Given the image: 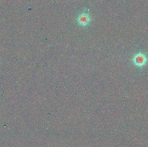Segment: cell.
<instances>
[{"label":"cell","instance_id":"2","mask_svg":"<svg viewBox=\"0 0 148 147\" xmlns=\"http://www.w3.org/2000/svg\"><path fill=\"white\" fill-rule=\"evenodd\" d=\"M91 16L88 10H85L82 12L78 15L77 18V21L79 25L82 26V27H86L88 24L90 23L91 22Z\"/></svg>","mask_w":148,"mask_h":147},{"label":"cell","instance_id":"1","mask_svg":"<svg viewBox=\"0 0 148 147\" xmlns=\"http://www.w3.org/2000/svg\"><path fill=\"white\" fill-rule=\"evenodd\" d=\"M148 61L147 56L144 53L139 52L138 53L135 54L132 59V62L137 67L142 68L147 64Z\"/></svg>","mask_w":148,"mask_h":147}]
</instances>
